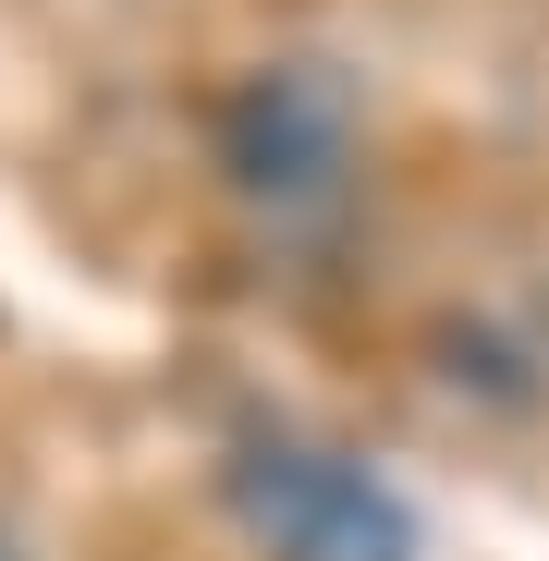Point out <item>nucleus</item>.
<instances>
[{"label": "nucleus", "instance_id": "obj_1", "mask_svg": "<svg viewBox=\"0 0 549 561\" xmlns=\"http://www.w3.org/2000/svg\"><path fill=\"white\" fill-rule=\"evenodd\" d=\"M220 501L268 561H427L415 501L379 463H354L306 427H244L232 463H220Z\"/></svg>", "mask_w": 549, "mask_h": 561}, {"label": "nucleus", "instance_id": "obj_2", "mask_svg": "<svg viewBox=\"0 0 549 561\" xmlns=\"http://www.w3.org/2000/svg\"><path fill=\"white\" fill-rule=\"evenodd\" d=\"M220 171H232V196L256 220H282V232L330 220L354 196V99H342V73H318V61L244 73L220 99Z\"/></svg>", "mask_w": 549, "mask_h": 561}, {"label": "nucleus", "instance_id": "obj_3", "mask_svg": "<svg viewBox=\"0 0 549 561\" xmlns=\"http://www.w3.org/2000/svg\"><path fill=\"white\" fill-rule=\"evenodd\" d=\"M525 366H537V391H549V268H537V294H525Z\"/></svg>", "mask_w": 549, "mask_h": 561}, {"label": "nucleus", "instance_id": "obj_4", "mask_svg": "<svg viewBox=\"0 0 549 561\" xmlns=\"http://www.w3.org/2000/svg\"><path fill=\"white\" fill-rule=\"evenodd\" d=\"M0 561H25V549H13V525H0Z\"/></svg>", "mask_w": 549, "mask_h": 561}]
</instances>
